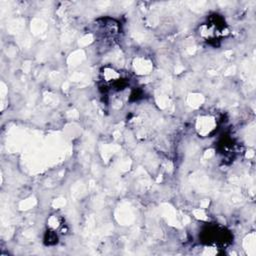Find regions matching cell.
<instances>
[{
  "mask_svg": "<svg viewBox=\"0 0 256 256\" xmlns=\"http://www.w3.org/2000/svg\"><path fill=\"white\" fill-rule=\"evenodd\" d=\"M204 237L207 243L214 245H224L229 242V234L224 229L217 226L208 228L204 232Z\"/></svg>",
  "mask_w": 256,
  "mask_h": 256,
  "instance_id": "obj_1",
  "label": "cell"
}]
</instances>
